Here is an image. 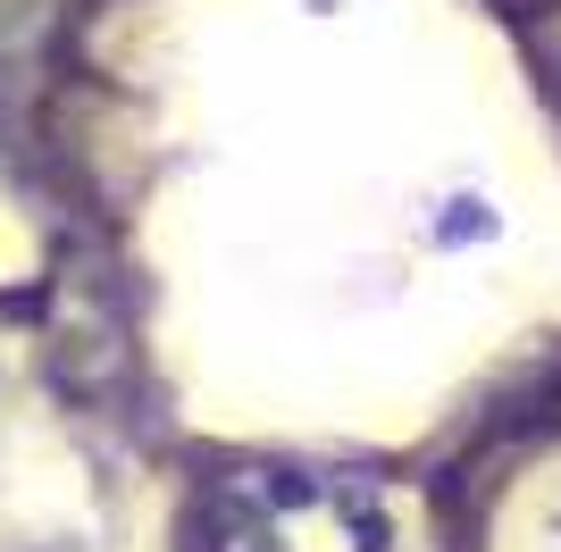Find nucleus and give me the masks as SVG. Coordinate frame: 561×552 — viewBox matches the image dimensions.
<instances>
[{
	"instance_id": "f257e3e1",
	"label": "nucleus",
	"mask_w": 561,
	"mask_h": 552,
	"mask_svg": "<svg viewBox=\"0 0 561 552\" xmlns=\"http://www.w3.org/2000/svg\"><path fill=\"white\" fill-rule=\"evenodd\" d=\"M277 510H310L319 503V478H302V469H268V485H260Z\"/></svg>"
},
{
	"instance_id": "f03ea898",
	"label": "nucleus",
	"mask_w": 561,
	"mask_h": 552,
	"mask_svg": "<svg viewBox=\"0 0 561 552\" xmlns=\"http://www.w3.org/2000/svg\"><path fill=\"white\" fill-rule=\"evenodd\" d=\"M436 234H445V243H478V234H494V209L486 202H453V218Z\"/></svg>"
}]
</instances>
